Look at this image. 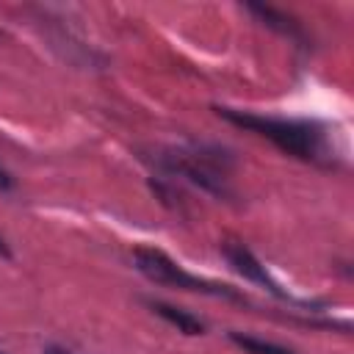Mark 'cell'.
Instances as JSON below:
<instances>
[{"label":"cell","instance_id":"obj_1","mask_svg":"<svg viewBox=\"0 0 354 354\" xmlns=\"http://www.w3.org/2000/svg\"><path fill=\"white\" fill-rule=\"evenodd\" d=\"M221 116H227L230 122L241 124V127H249L266 138H271L277 147L299 155V158H315L318 152V133L307 124H299V122H285V119H263V116H254V113H238V111H230V108H218Z\"/></svg>","mask_w":354,"mask_h":354},{"label":"cell","instance_id":"obj_6","mask_svg":"<svg viewBox=\"0 0 354 354\" xmlns=\"http://www.w3.org/2000/svg\"><path fill=\"white\" fill-rule=\"evenodd\" d=\"M8 185H11V180H8V174L0 169V188H8Z\"/></svg>","mask_w":354,"mask_h":354},{"label":"cell","instance_id":"obj_5","mask_svg":"<svg viewBox=\"0 0 354 354\" xmlns=\"http://www.w3.org/2000/svg\"><path fill=\"white\" fill-rule=\"evenodd\" d=\"M232 340H235L241 348H246L249 354H293V351H288V348H282V346L263 343V340H257V337H246V335H232Z\"/></svg>","mask_w":354,"mask_h":354},{"label":"cell","instance_id":"obj_4","mask_svg":"<svg viewBox=\"0 0 354 354\" xmlns=\"http://www.w3.org/2000/svg\"><path fill=\"white\" fill-rule=\"evenodd\" d=\"M155 310L166 318V321H171V324H177L183 332H188V335H199L202 332V324L196 321V318H191V315H185V313H180V310H174V307H169V304H155Z\"/></svg>","mask_w":354,"mask_h":354},{"label":"cell","instance_id":"obj_3","mask_svg":"<svg viewBox=\"0 0 354 354\" xmlns=\"http://www.w3.org/2000/svg\"><path fill=\"white\" fill-rule=\"evenodd\" d=\"M224 254L230 257V263L243 274V277H249L252 282H260V285H266V288H271V290H277L274 285H271V279L266 277V271H263V266L252 257V252L249 249H243L241 243H227L224 246Z\"/></svg>","mask_w":354,"mask_h":354},{"label":"cell","instance_id":"obj_9","mask_svg":"<svg viewBox=\"0 0 354 354\" xmlns=\"http://www.w3.org/2000/svg\"><path fill=\"white\" fill-rule=\"evenodd\" d=\"M0 354H3V351H0Z\"/></svg>","mask_w":354,"mask_h":354},{"label":"cell","instance_id":"obj_2","mask_svg":"<svg viewBox=\"0 0 354 354\" xmlns=\"http://www.w3.org/2000/svg\"><path fill=\"white\" fill-rule=\"evenodd\" d=\"M133 257H136L138 271L147 274L149 279L160 282V285H177V288H185V290H213V293H218V288H213V285L191 277L188 271H183L174 260H169L158 249H136Z\"/></svg>","mask_w":354,"mask_h":354},{"label":"cell","instance_id":"obj_7","mask_svg":"<svg viewBox=\"0 0 354 354\" xmlns=\"http://www.w3.org/2000/svg\"><path fill=\"white\" fill-rule=\"evenodd\" d=\"M0 254H8V249H6V243H3V238H0Z\"/></svg>","mask_w":354,"mask_h":354},{"label":"cell","instance_id":"obj_8","mask_svg":"<svg viewBox=\"0 0 354 354\" xmlns=\"http://www.w3.org/2000/svg\"><path fill=\"white\" fill-rule=\"evenodd\" d=\"M47 354H61V351H47Z\"/></svg>","mask_w":354,"mask_h":354}]
</instances>
